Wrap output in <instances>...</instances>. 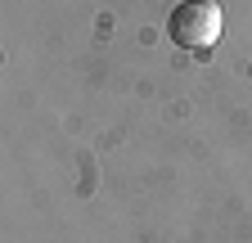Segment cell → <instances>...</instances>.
<instances>
[{"instance_id": "1", "label": "cell", "mask_w": 252, "mask_h": 243, "mask_svg": "<svg viewBox=\"0 0 252 243\" xmlns=\"http://www.w3.org/2000/svg\"><path fill=\"white\" fill-rule=\"evenodd\" d=\"M167 32L180 50H212L225 32V14L216 0H180L167 18Z\"/></svg>"}]
</instances>
